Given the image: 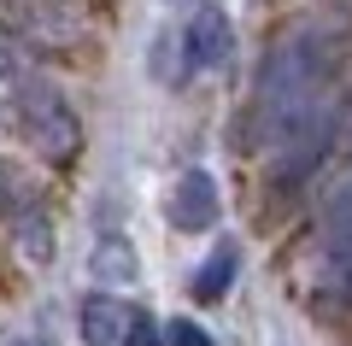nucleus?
Here are the masks:
<instances>
[{
	"label": "nucleus",
	"instance_id": "ddd939ff",
	"mask_svg": "<svg viewBox=\"0 0 352 346\" xmlns=\"http://www.w3.org/2000/svg\"><path fill=\"white\" fill-rule=\"evenodd\" d=\"M170 6H182V0H170Z\"/></svg>",
	"mask_w": 352,
	"mask_h": 346
},
{
	"label": "nucleus",
	"instance_id": "0eeeda50",
	"mask_svg": "<svg viewBox=\"0 0 352 346\" xmlns=\"http://www.w3.org/2000/svg\"><path fill=\"white\" fill-rule=\"evenodd\" d=\"M323 288H329V299L352 305V217L335 223V235L323 247Z\"/></svg>",
	"mask_w": 352,
	"mask_h": 346
},
{
	"label": "nucleus",
	"instance_id": "20e7f679",
	"mask_svg": "<svg viewBox=\"0 0 352 346\" xmlns=\"http://www.w3.org/2000/svg\"><path fill=\"white\" fill-rule=\"evenodd\" d=\"M164 211H170V223H176V229H188V235L212 229L217 211H223L212 171H182V176H176V188H170V206H164Z\"/></svg>",
	"mask_w": 352,
	"mask_h": 346
},
{
	"label": "nucleus",
	"instance_id": "1a4fd4ad",
	"mask_svg": "<svg viewBox=\"0 0 352 346\" xmlns=\"http://www.w3.org/2000/svg\"><path fill=\"white\" fill-rule=\"evenodd\" d=\"M18 247H24L30 264H47V259H53V229H47V217H41L36 206L18 211Z\"/></svg>",
	"mask_w": 352,
	"mask_h": 346
},
{
	"label": "nucleus",
	"instance_id": "39448f33",
	"mask_svg": "<svg viewBox=\"0 0 352 346\" xmlns=\"http://www.w3.org/2000/svg\"><path fill=\"white\" fill-rule=\"evenodd\" d=\"M129 334V305L112 294H88L82 299V340L88 346H124Z\"/></svg>",
	"mask_w": 352,
	"mask_h": 346
},
{
	"label": "nucleus",
	"instance_id": "7ed1b4c3",
	"mask_svg": "<svg viewBox=\"0 0 352 346\" xmlns=\"http://www.w3.org/2000/svg\"><path fill=\"white\" fill-rule=\"evenodd\" d=\"M235 53V24H229L217 6H200V12L182 24V71H217Z\"/></svg>",
	"mask_w": 352,
	"mask_h": 346
},
{
	"label": "nucleus",
	"instance_id": "9d476101",
	"mask_svg": "<svg viewBox=\"0 0 352 346\" xmlns=\"http://www.w3.org/2000/svg\"><path fill=\"white\" fill-rule=\"evenodd\" d=\"M164 346H217L212 334L200 329V323H188V317H176L170 329H164Z\"/></svg>",
	"mask_w": 352,
	"mask_h": 346
},
{
	"label": "nucleus",
	"instance_id": "6e6552de",
	"mask_svg": "<svg viewBox=\"0 0 352 346\" xmlns=\"http://www.w3.org/2000/svg\"><path fill=\"white\" fill-rule=\"evenodd\" d=\"M235 270H241V252L235 247H217L212 259L194 270V299H200V305H217V299L229 294V282H235Z\"/></svg>",
	"mask_w": 352,
	"mask_h": 346
},
{
	"label": "nucleus",
	"instance_id": "f257e3e1",
	"mask_svg": "<svg viewBox=\"0 0 352 346\" xmlns=\"http://www.w3.org/2000/svg\"><path fill=\"white\" fill-rule=\"evenodd\" d=\"M323 71H329V47L317 36H294L282 53H270L264 83H258L264 118L276 129H288L294 118H305V111H311V88L323 83Z\"/></svg>",
	"mask_w": 352,
	"mask_h": 346
},
{
	"label": "nucleus",
	"instance_id": "f03ea898",
	"mask_svg": "<svg viewBox=\"0 0 352 346\" xmlns=\"http://www.w3.org/2000/svg\"><path fill=\"white\" fill-rule=\"evenodd\" d=\"M18 118H24L30 141H36L47 159H71L76 141H82V124H76L71 100H65L53 83H30L24 76V83H18Z\"/></svg>",
	"mask_w": 352,
	"mask_h": 346
},
{
	"label": "nucleus",
	"instance_id": "f8f14e48",
	"mask_svg": "<svg viewBox=\"0 0 352 346\" xmlns=\"http://www.w3.org/2000/svg\"><path fill=\"white\" fill-rule=\"evenodd\" d=\"M18 346H47V340H36V334H30V340H18Z\"/></svg>",
	"mask_w": 352,
	"mask_h": 346
},
{
	"label": "nucleus",
	"instance_id": "423d86ee",
	"mask_svg": "<svg viewBox=\"0 0 352 346\" xmlns=\"http://www.w3.org/2000/svg\"><path fill=\"white\" fill-rule=\"evenodd\" d=\"M88 276H94V282H112V288H129L141 276V259H135V247H129L124 235H106L88 252Z\"/></svg>",
	"mask_w": 352,
	"mask_h": 346
},
{
	"label": "nucleus",
	"instance_id": "9b49d317",
	"mask_svg": "<svg viewBox=\"0 0 352 346\" xmlns=\"http://www.w3.org/2000/svg\"><path fill=\"white\" fill-rule=\"evenodd\" d=\"M124 346H164V334H159V323H153V317H129Z\"/></svg>",
	"mask_w": 352,
	"mask_h": 346
}]
</instances>
